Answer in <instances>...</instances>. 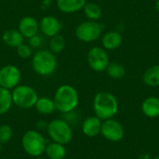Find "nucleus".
<instances>
[{
  "label": "nucleus",
  "mask_w": 159,
  "mask_h": 159,
  "mask_svg": "<svg viewBox=\"0 0 159 159\" xmlns=\"http://www.w3.org/2000/svg\"><path fill=\"white\" fill-rule=\"evenodd\" d=\"M102 33V26L96 20L81 22L75 29V36L82 42L89 43L99 39Z\"/></svg>",
  "instance_id": "0eeeda50"
},
{
  "label": "nucleus",
  "mask_w": 159,
  "mask_h": 159,
  "mask_svg": "<svg viewBox=\"0 0 159 159\" xmlns=\"http://www.w3.org/2000/svg\"><path fill=\"white\" fill-rule=\"evenodd\" d=\"M106 72L108 74V75L114 79H120L122 78L125 74V68L122 64L118 63V62H111L108 64L107 68H106Z\"/></svg>",
  "instance_id": "5701e85b"
},
{
  "label": "nucleus",
  "mask_w": 159,
  "mask_h": 159,
  "mask_svg": "<svg viewBox=\"0 0 159 159\" xmlns=\"http://www.w3.org/2000/svg\"><path fill=\"white\" fill-rule=\"evenodd\" d=\"M122 41H123L122 35L115 31L106 33L102 40L103 47L108 50H113L119 48L120 45L122 44Z\"/></svg>",
  "instance_id": "a211bd4d"
},
{
  "label": "nucleus",
  "mask_w": 159,
  "mask_h": 159,
  "mask_svg": "<svg viewBox=\"0 0 159 159\" xmlns=\"http://www.w3.org/2000/svg\"><path fill=\"white\" fill-rule=\"evenodd\" d=\"M142 111L150 118L159 116V98L154 96L146 98L142 104Z\"/></svg>",
  "instance_id": "4468645a"
},
{
  "label": "nucleus",
  "mask_w": 159,
  "mask_h": 159,
  "mask_svg": "<svg viewBox=\"0 0 159 159\" xmlns=\"http://www.w3.org/2000/svg\"><path fill=\"white\" fill-rule=\"evenodd\" d=\"M12 104L13 102L10 90L0 87V116L7 113Z\"/></svg>",
  "instance_id": "412c9836"
},
{
  "label": "nucleus",
  "mask_w": 159,
  "mask_h": 159,
  "mask_svg": "<svg viewBox=\"0 0 159 159\" xmlns=\"http://www.w3.org/2000/svg\"><path fill=\"white\" fill-rule=\"evenodd\" d=\"M29 44H30L31 47L38 48L42 44V37L40 35H38V34H35V35L29 38Z\"/></svg>",
  "instance_id": "bb28decb"
},
{
  "label": "nucleus",
  "mask_w": 159,
  "mask_h": 159,
  "mask_svg": "<svg viewBox=\"0 0 159 159\" xmlns=\"http://www.w3.org/2000/svg\"><path fill=\"white\" fill-rule=\"evenodd\" d=\"M45 154L48 159H63L67 155V150L65 145L52 142L47 144Z\"/></svg>",
  "instance_id": "f3484780"
},
{
  "label": "nucleus",
  "mask_w": 159,
  "mask_h": 159,
  "mask_svg": "<svg viewBox=\"0 0 159 159\" xmlns=\"http://www.w3.org/2000/svg\"><path fill=\"white\" fill-rule=\"evenodd\" d=\"M102 123V120L96 116H89L86 118L82 123V132L87 137L89 138L95 137L101 133Z\"/></svg>",
  "instance_id": "ddd939ff"
},
{
  "label": "nucleus",
  "mask_w": 159,
  "mask_h": 159,
  "mask_svg": "<svg viewBox=\"0 0 159 159\" xmlns=\"http://www.w3.org/2000/svg\"><path fill=\"white\" fill-rule=\"evenodd\" d=\"M47 132L52 142L63 145L68 144L74 136L70 124L62 119H53L48 123Z\"/></svg>",
  "instance_id": "39448f33"
},
{
  "label": "nucleus",
  "mask_w": 159,
  "mask_h": 159,
  "mask_svg": "<svg viewBox=\"0 0 159 159\" xmlns=\"http://www.w3.org/2000/svg\"><path fill=\"white\" fill-rule=\"evenodd\" d=\"M57 59L50 50L41 49L37 51L32 60V67L35 74L41 76L52 75L57 69Z\"/></svg>",
  "instance_id": "7ed1b4c3"
},
{
  "label": "nucleus",
  "mask_w": 159,
  "mask_h": 159,
  "mask_svg": "<svg viewBox=\"0 0 159 159\" xmlns=\"http://www.w3.org/2000/svg\"><path fill=\"white\" fill-rule=\"evenodd\" d=\"M65 48V39L62 35L57 34L51 37L49 41V50L54 53H61Z\"/></svg>",
  "instance_id": "b1692460"
},
{
  "label": "nucleus",
  "mask_w": 159,
  "mask_h": 159,
  "mask_svg": "<svg viewBox=\"0 0 159 159\" xmlns=\"http://www.w3.org/2000/svg\"><path fill=\"white\" fill-rule=\"evenodd\" d=\"M101 133L108 141L118 142L124 136V129L118 121L110 118L102 123Z\"/></svg>",
  "instance_id": "9d476101"
},
{
  "label": "nucleus",
  "mask_w": 159,
  "mask_h": 159,
  "mask_svg": "<svg viewBox=\"0 0 159 159\" xmlns=\"http://www.w3.org/2000/svg\"><path fill=\"white\" fill-rule=\"evenodd\" d=\"M95 116L101 120L113 118L118 111V102L114 94L107 91L97 93L93 100Z\"/></svg>",
  "instance_id": "f257e3e1"
},
{
  "label": "nucleus",
  "mask_w": 159,
  "mask_h": 159,
  "mask_svg": "<svg viewBox=\"0 0 159 159\" xmlns=\"http://www.w3.org/2000/svg\"><path fill=\"white\" fill-rule=\"evenodd\" d=\"M11 97L13 103L21 109L34 107L35 102L39 98L36 90L27 85H19L13 89L11 91Z\"/></svg>",
  "instance_id": "423d86ee"
},
{
  "label": "nucleus",
  "mask_w": 159,
  "mask_h": 159,
  "mask_svg": "<svg viewBox=\"0 0 159 159\" xmlns=\"http://www.w3.org/2000/svg\"><path fill=\"white\" fill-rule=\"evenodd\" d=\"M88 62L93 71L103 72L109 64V57L103 48L93 47L88 53Z\"/></svg>",
  "instance_id": "1a4fd4ad"
},
{
  "label": "nucleus",
  "mask_w": 159,
  "mask_h": 159,
  "mask_svg": "<svg viewBox=\"0 0 159 159\" xmlns=\"http://www.w3.org/2000/svg\"><path fill=\"white\" fill-rule=\"evenodd\" d=\"M17 53L20 58L21 59H28L32 55V48L30 46L21 44L17 48Z\"/></svg>",
  "instance_id": "a878e982"
},
{
  "label": "nucleus",
  "mask_w": 159,
  "mask_h": 159,
  "mask_svg": "<svg viewBox=\"0 0 159 159\" xmlns=\"http://www.w3.org/2000/svg\"><path fill=\"white\" fill-rule=\"evenodd\" d=\"M35 159H45V158H41V157H35Z\"/></svg>",
  "instance_id": "c756f323"
},
{
  "label": "nucleus",
  "mask_w": 159,
  "mask_h": 159,
  "mask_svg": "<svg viewBox=\"0 0 159 159\" xmlns=\"http://www.w3.org/2000/svg\"><path fill=\"white\" fill-rule=\"evenodd\" d=\"M143 82L149 87L159 86V65H154L148 68L143 76Z\"/></svg>",
  "instance_id": "aec40b11"
},
{
  "label": "nucleus",
  "mask_w": 159,
  "mask_h": 159,
  "mask_svg": "<svg viewBox=\"0 0 159 159\" xmlns=\"http://www.w3.org/2000/svg\"><path fill=\"white\" fill-rule=\"evenodd\" d=\"M21 79L20 69L12 64H7L0 69V87L7 89H13L19 86Z\"/></svg>",
  "instance_id": "6e6552de"
},
{
  "label": "nucleus",
  "mask_w": 159,
  "mask_h": 159,
  "mask_svg": "<svg viewBox=\"0 0 159 159\" xmlns=\"http://www.w3.org/2000/svg\"><path fill=\"white\" fill-rule=\"evenodd\" d=\"M155 7H156V9L159 12V0H157V2H156V5H155Z\"/></svg>",
  "instance_id": "cd10ccee"
},
{
  "label": "nucleus",
  "mask_w": 159,
  "mask_h": 159,
  "mask_svg": "<svg viewBox=\"0 0 159 159\" xmlns=\"http://www.w3.org/2000/svg\"><path fill=\"white\" fill-rule=\"evenodd\" d=\"M47 144L46 139L38 130H27L21 138V145L24 152L33 157H39L42 156L45 153Z\"/></svg>",
  "instance_id": "20e7f679"
},
{
  "label": "nucleus",
  "mask_w": 159,
  "mask_h": 159,
  "mask_svg": "<svg viewBox=\"0 0 159 159\" xmlns=\"http://www.w3.org/2000/svg\"><path fill=\"white\" fill-rule=\"evenodd\" d=\"M23 35L20 34L19 30L16 29H8L4 32L2 39L3 42L10 48H18L20 45L23 44Z\"/></svg>",
  "instance_id": "dca6fc26"
},
{
  "label": "nucleus",
  "mask_w": 159,
  "mask_h": 159,
  "mask_svg": "<svg viewBox=\"0 0 159 159\" xmlns=\"http://www.w3.org/2000/svg\"><path fill=\"white\" fill-rule=\"evenodd\" d=\"M13 136V130L8 125H1L0 126V143H8Z\"/></svg>",
  "instance_id": "393cba45"
},
{
  "label": "nucleus",
  "mask_w": 159,
  "mask_h": 159,
  "mask_svg": "<svg viewBox=\"0 0 159 159\" xmlns=\"http://www.w3.org/2000/svg\"><path fill=\"white\" fill-rule=\"evenodd\" d=\"M56 110L62 114H68L73 112L79 102L78 93L76 89L70 85L60 86L53 98Z\"/></svg>",
  "instance_id": "f03ea898"
},
{
  "label": "nucleus",
  "mask_w": 159,
  "mask_h": 159,
  "mask_svg": "<svg viewBox=\"0 0 159 159\" xmlns=\"http://www.w3.org/2000/svg\"><path fill=\"white\" fill-rule=\"evenodd\" d=\"M1 151H2V143H0V153H1Z\"/></svg>",
  "instance_id": "c85d7f7f"
},
{
  "label": "nucleus",
  "mask_w": 159,
  "mask_h": 159,
  "mask_svg": "<svg viewBox=\"0 0 159 159\" xmlns=\"http://www.w3.org/2000/svg\"><path fill=\"white\" fill-rule=\"evenodd\" d=\"M87 0H57V7L63 13H74L84 7Z\"/></svg>",
  "instance_id": "2eb2a0df"
},
{
  "label": "nucleus",
  "mask_w": 159,
  "mask_h": 159,
  "mask_svg": "<svg viewBox=\"0 0 159 159\" xmlns=\"http://www.w3.org/2000/svg\"><path fill=\"white\" fill-rule=\"evenodd\" d=\"M155 159H159V157H156V158Z\"/></svg>",
  "instance_id": "7c9ffc66"
},
{
  "label": "nucleus",
  "mask_w": 159,
  "mask_h": 159,
  "mask_svg": "<svg viewBox=\"0 0 159 159\" xmlns=\"http://www.w3.org/2000/svg\"><path fill=\"white\" fill-rule=\"evenodd\" d=\"M84 13L89 20H97L102 16V9L99 5L89 2L84 6Z\"/></svg>",
  "instance_id": "4be33fe9"
},
{
  "label": "nucleus",
  "mask_w": 159,
  "mask_h": 159,
  "mask_svg": "<svg viewBox=\"0 0 159 159\" xmlns=\"http://www.w3.org/2000/svg\"><path fill=\"white\" fill-rule=\"evenodd\" d=\"M39 29L46 36L52 37L59 34L61 29V24L57 18L53 16H45L39 22Z\"/></svg>",
  "instance_id": "9b49d317"
},
{
  "label": "nucleus",
  "mask_w": 159,
  "mask_h": 159,
  "mask_svg": "<svg viewBox=\"0 0 159 159\" xmlns=\"http://www.w3.org/2000/svg\"><path fill=\"white\" fill-rule=\"evenodd\" d=\"M18 30L20 32L23 37L30 38L37 34V32L39 30V23L34 17L26 16L20 20Z\"/></svg>",
  "instance_id": "f8f14e48"
},
{
  "label": "nucleus",
  "mask_w": 159,
  "mask_h": 159,
  "mask_svg": "<svg viewBox=\"0 0 159 159\" xmlns=\"http://www.w3.org/2000/svg\"><path fill=\"white\" fill-rule=\"evenodd\" d=\"M34 108L36 111L41 115H51L56 111L55 103L53 99H50L48 97H41L38 98L37 102H35Z\"/></svg>",
  "instance_id": "6ab92c4d"
}]
</instances>
